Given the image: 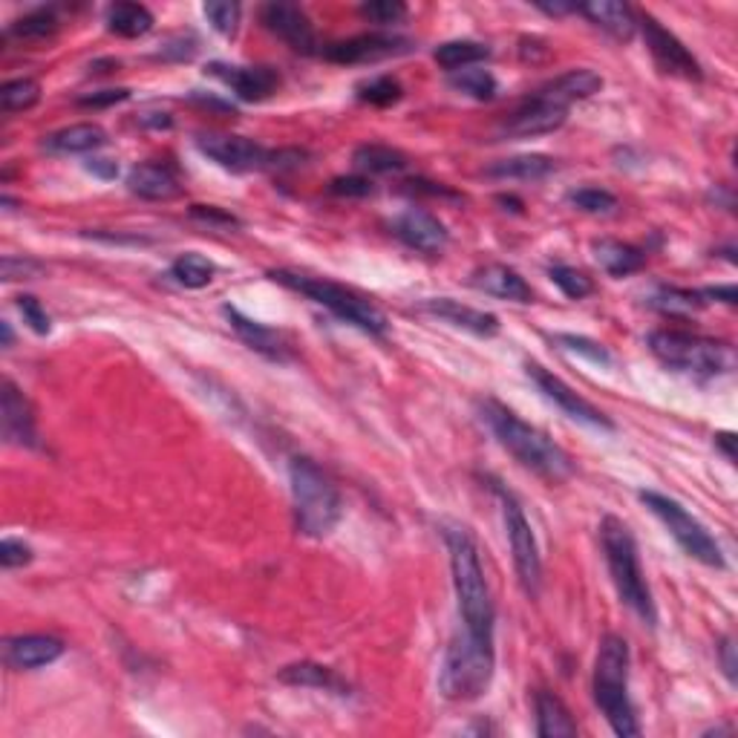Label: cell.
Masks as SVG:
<instances>
[{
	"label": "cell",
	"instance_id": "cell-49",
	"mask_svg": "<svg viewBox=\"0 0 738 738\" xmlns=\"http://www.w3.org/2000/svg\"><path fill=\"white\" fill-rule=\"evenodd\" d=\"M329 191H332V194H338V196H355V199H361V196L373 194L375 187H373V179L364 177V173H355V177L332 179Z\"/></svg>",
	"mask_w": 738,
	"mask_h": 738
},
{
	"label": "cell",
	"instance_id": "cell-58",
	"mask_svg": "<svg viewBox=\"0 0 738 738\" xmlns=\"http://www.w3.org/2000/svg\"><path fill=\"white\" fill-rule=\"evenodd\" d=\"M0 332H3V347H12V326H9V320H3L0 324Z\"/></svg>",
	"mask_w": 738,
	"mask_h": 738
},
{
	"label": "cell",
	"instance_id": "cell-5",
	"mask_svg": "<svg viewBox=\"0 0 738 738\" xmlns=\"http://www.w3.org/2000/svg\"><path fill=\"white\" fill-rule=\"evenodd\" d=\"M601 543L606 552L608 574L615 580V589L620 594V601L632 608L634 615L641 617L646 626L657 624L655 601H652L650 585L643 577L641 557H638V543H634L632 531L617 520V517H606L601 525Z\"/></svg>",
	"mask_w": 738,
	"mask_h": 738
},
{
	"label": "cell",
	"instance_id": "cell-7",
	"mask_svg": "<svg viewBox=\"0 0 738 738\" xmlns=\"http://www.w3.org/2000/svg\"><path fill=\"white\" fill-rule=\"evenodd\" d=\"M650 349L664 366L695 378H715L733 373L736 366V352L730 343L713 341L687 329H657L650 335Z\"/></svg>",
	"mask_w": 738,
	"mask_h": 738
},
{
	"label": "cell",
	"instance_id": "cell-20",
	"mask_svg": "<svg viewBox=\"0 0 738 738\" xmlns=\"http://www.w3.org/2000/svg\"><path fill=\"white\" fill-rule=\"evenodd\" d=\"M64 641L56 634H21L9 638L3 657L12 669H38L64 655Z\"/></svg>",
	"mask_w": 738,
	"mask_h": 738
},
{
	"label": "cell",
	"instance_id": "cell-9",
	"mask_svg": "<svg viewBox=\"0 0 738 738\" xmlns=\"http://www.w3.org/2000/svg\"><path fill=\"white\" fill-rule=\"evenodd\" d=\"M638 496H641V503L655 513L657 520L669 528L675 543L681 545L692 560L704 562L710 568H724L722 545L715 543V536L706 531L704 522H698L681 503H675V499L657 494V491H641Z\"/></svg>",
	"mask_w": 738,
	"mask_h": 738
},
{
	"label": "cell",
	"instance_id": "cell-19",
	"mask_svg": "<svg viewBox=\"0 0 738 738\" xmlns=\"http://www.w3.org/2000/svg\"><path fill=\"white\" fill-rule=\"evenodd\" d=\"M208 73L217 75L219 82H226L234 89L237 98L243 101H263V98L275 96L280 87V73L275 66H226L211 64Z\"/></svg>",
	"mask_w": 738,
	"mask_h": 738
},
{
	"label": "cell",
	"instance_id": "cell-44",
	"mask_svg": "<svg viewBox=\"0 0 738 738\" xmlns=\"http://www.w3.org/2000/svg\"><path fill=\"white\" fill-rule=\"evenodd\" d=\"M205 17L211 21V26L217 29L219 35H231L237 33V24H240V15H243V9H240V3H205L203 7Z\"/></svg>",
	"mask_w": 738,
	"mask_h": 738
},
{
	"label": "cell",
	"instance_id": "cell-46",
	"mask_svg": "<svg viewBox=\"0 0 738 738\" xmlns=\"http://www.w3.org/2000/svg\"><path fill=\"white\" fill-rule=\"evenodd\" d=\"M557 341L562 343V349L589 358V361H594V364H603V366L612 364V355H608V349L603 347V343L589 341V338H577V335H557Z\"/></svg>",
	"mask_w": 738,
	"mask_h": 738
},
{
	"label": "cell",
	"instance_id": "cell-6",
	"mask_svg": "<svg viewBox=\"0 0 738 738\" xmlns=\"http://www.w3.org/2000/svg\"><path fill=\"white\" fill-rule=\"evenodd\" d=\"M268 277H271L275 283L303 294V298H308V301H315L317 306L329 308L335 317H341L343 324L355 326V329H361V332L384 335L387 329H390L387 315H384L382 308L375 306L373 301L361 298V294L349 292L347 286L332 283V280H324V277L298 275V271H289V268L268 271Z\"/></svg>",
	"mask_w": 738,
	"mask_h": 738
},
{
	"label": "cell",
	"instance_id": "cell-48",
	"mask_svg": "<svg viewBox=\"0 0 738 738\" xmlns=\"http://www.w3.org/2000/svg\"><path fill=\"white\" fill-rule=\"evenodd\" d=\"M33 548L24 543V540H15V536H7L3 543H0V562L3 568H21L29 566L33 562Z\"/></svg>",
	"mask_w": 738,
	"mask_h": 738
},
{
	"label": "cell",
	"instance_id": "cell-38",
	"mask_svg": "<svg viewBox=\"0 0 738 738\" xmlns=\"http://www.w3.org/2000/svg\"><path fill=\"white\" fill-rule=\"evenodd\" d=\"M58 29V17L52 9H35L29 15L17 17L15 24L9 26V35L12 38H21V41H41Z\"/></svg>",
	"mask_w": 738,
	"mask_h": 738
},
{
	"label": "cell",
	"instance_id": "cell-8",
	"mask_svg": "<svg viewBox=\"0 0 738 738\" xmlns=\"http://www.w3.org/2000/svg\"><path fill=\"white\" fill-rule=\"evenodd\" d=\"M494 641H479L464 632L447 646L438 669V690L447 701H476L494 681Z\"/></svg>",
	"mask_w": 738,
	"mask_h": 738
},
{
	"label": "cell",
	"instance_id": "cell-15",
	"mask_svg": "<svg viewBox=\"0 0 738 738\" xmlns=\"http://www.w3.org/2000/svg\"><path fill=\"white\" fill-rule=\"evenodd\" d=\"M410 49L407 38L398 35H382V33H366L347 38V41H335L324 47V58L332 64H378L387 58L404 56Z\"/></svg>",
	"mask_w": 738,
	"mask_h": 738
},
{
	"label": "cell",
	"instance_id": "cell-25",
	"mask_svg": "<svg viewBox=\"0 0 738 738\" xmlns=\"http://www.w3.org/2000/svg\"><path fill=\"white\" fill-rule=\"evenodd\" d=\"M128 187H131V194L142 196V199L165 203V199H173V196L179 194V179L168 165L145 162L136 165V168L128 173Z\"/></svg>",
	"mask_w": 738,
	"mask_h": 738
},
{
	"label": "cell",
	"instance_id": "cell-53",
	"mask_svg": "<svg viewBox=\"0 0 738 738\" xmlns=\"http://www.w3.org/2000/svg\"><path fill=\"white\" fill-rule=\"evenodd\" d=\"M410 194H424V196H447V199H459V194H453L450 187L438 185V182H427V179H410L404 182Z\"/></svg>",
	"mask_w": 738,
	"mask_h": 738
},
{
	"label": "cell",
	"instance_id": "cell-14",
	"mask_svg": "<svg viewBox=\"0 0 738 738\" xmlns=\"http://www.w3.org/2000/svg\"><path fill=\"white\" fill-rule=\"evenodd\" d=\"M568 119V107L554 105L548 98L531 96L522 107H517L511 116H505L499 124V136L503 138H534L548 136V133L560 131Z\"/></svg>",
	"mask_w": 738,
	"mask_h": 738
},
{
	"label": "cell",
	"instance_id": "cell-57",
	"mask_svg": "<svg viewBox=\"0 0 738 738\" xmlns=\"http://www.w3.org/2000/svg\"><path fill=\"white\" fill-rule=\"evenodd\" d=\"M715 445L722 447L724 456H727L730 462H736V436H733V433H718V436H715Z\"/></svg>",
	"mask_w": 738,
	"mask_h": 738
},
{
	"label": "cell",
	"instance_id": "cell-42",
	"mask_svg": "<svg viewBox=\"0 0 738 738\" xmlns=\"http://www.w3.org/2000/svg\"><path fill=\"white\" fill-rule=\"evenodd\" d=\"M361 15L375 26H392L404 21L407 7L398 0H370V3H361Z\"/></svg>",
	"mask_w": 738,
	"mask_h": 738
},
{
	"label": "cell",
	"instance_id": "cell-32",
	"mask_svg": "<svg viewBox=\"0 0 738 738\" xmlns=\"http://www.w3.org/2000/svg\"><path fill=\"white\" fill-rule=\"evenodd\" d=\"M107 26L122 38H142L154 29V12L142 3H116L107 9Z\"/></svg>",
	"mask_w": 738,
	"mask_h": 738
},
{
	"label": "cell",
	"instance_id": "cell-33",
	"mask_svg": "<svg viewBox=\"0 0 738 738\" xmlns=\"http://www.w3.org/2000/svg\"><path fill=\"white\" fill-rule=\"evenodd\" d=\"M352 162L361 173H398L407 168V156L390 145H361Z\"/></svg>",
	"mask_w": 738,
	"mask_h": 738
},
{
	"label": "cell",
	"instance_id": "cell-29",
	"mask_svg": "<svg viewBox=\"0 0 738 738\" xmlns=\"http://www.w3.org/2000/svg\"><path fill=\"white\" fill-rule=\"evenodd\" d=\"M536 706V736L540 738H560V736H577V722L568 713V706L562 704V698L554 692L540 690L534 698Z\"/></svg>",
	"mask_w": 738,
	"mask_h": 738
},
{
	"label": "cell",
	"instance_id": "cell-21",
	"mask_svg": "<svg viewBox=\"0 0 738 738\" xmlns=\"http://www.w3.org/2000/svg\"><path fill=\"white\" fill-rule=\"evenodd\" d=\"M422 308L427 315L441 317L447 324L468 329V332L479 335V338H494V335H499V317L491 315V312H482V308L464 306V303L453 301V298H431V301L422 303Z\"/></svg>",
	"mask_w": 738,
	"mask_h": 738
},
{
	"label": "cell",
	"instance_id": "cell-27",
	"mask_svg": "<svg viewBox=\"0 0 738 738\" xmlns=\"http://www.w3.org/2000/svg\"><path fill=\"white\" fill-rule=\"evenodd\" d=\"M592 252L597 266L612 277L634 275V271H641L643 263H646V254H643L638 245L620 243V240H612V237L597 240V243L592 245Z\"/></svg>",
	"mask_w": 738,
	"mask_h": 738
},
{
	"label": "cell",
	"instance_id": "cell-11",
	"mask_svg": "<svg viewBox=\"0 0 738 738\" xmlns=\"http://www.w3.org/2000/svg\"><path fill=\"white\" fill-rule=\"evenodd\" d=\"M638 29L643 33V41L650 47L652 58L664 73L681 75L687 82H701V64L690 49L683 47L666 26H661L652 15H638Z\"/></svg>",
	"mask_w": 738,
	"mask_h": 738
},
{
	"label": "cell",
	"instance_id": "cell-10",
	"mask_svg": "<svg viewBox=\"0 0 738 738\" xmlns=\"http://www.w3.org/2000/svg\"><path fill=\"white\" fill-rule=\"evenodd\" d=\"M494 491L503 503V520L505 531H508V543H511L513 568L520 574V583L531 597L540 594L543 585V560H540V548H536V536L531 531V522L522 513V505L517 503V496L511 491H505L499 482H494Z\"/></svg>",
	"mask_w": 738,
	"mask_h": 738
},
{
	"label": "cell",
	"instance_id": "cell-43",
	"mask_svg": "<svg viewBox=\"0 0 738 738\" xmlns=\"http://www.w3.org/2000/svg\"><path fill=\"white\" fill-rule=\"evenodd\" d=\"M568 199L585 214H612L617 208V196L603 191V187H580Z\"/></svg>",
	"mask_w": 738,
	"mask_h": 738
},
{
	"label": "cell",
	"instance_id": "cell-37",
	"mask_svg": "<svg viewBox=\"0 0 738 738\" xmlns=\"http://www.w3.org/2000/svg\"><path fill=\"white\" fill-rule=\"evenodd\" d=\"M38 101H41V84L35 82V78H15V82H7L3 89H0V107L7 113L33 110Z\"/></svg>",
	"mask_w": 738,
	"mask_h": 738
},
{
	"label": "cell",
	"instance_id": "cell-3",
	"mask_svg": "<svg viewBox=\"0 0 738 738\" xmlns=\"http://www.w3.org/2000/svg\"><path fill=\"white\" fill-rule=\"evenodd\" d=\"M289 482H292L294 525L303 536L324 540L341 522L343 503L332 479L326 476L312 459L298 456L289 464Z\"/></svg>",
	"mask_w": 738,
	"mask_h": 738
},
{
	"label": "cell",
	"instance_id": "cell-28",
	"mask_svg": "<svg viewBox=\"0 0 738 738\" xmlns=\"http://www.w3.org/2000/svg\"><path fill=\"white\" fill-rule=\"evenodd\" d=\"M222 312H226L231 329H234V332L240 335L249 347L263 352V355L275 358V361H286V343H283V338L275 332V329L257 324V320H252V317L240 315L234 306H226Z\"/></svg>",
	"mask_w": 738,
	"mask_h": 738
},
{
	"label": "cell",
	"instance_id": "cell-51",
	"mask_svg": "<svg viewBox=\"0 0 738 738\" xmlns=\"http://www.w3.org/2000/svg\"><path fill=\"white\" fill-rule=\"evenodd\" d=\"M191 217H194L196 222H205V226H214V228L240 226V219H237L234 214L219 211V208H214V205H194V208H191Z\"/></svg>",
	"mask_w": 738,
	"mask_h": 738
},
{
	"label": "cell",
	"instance_id": "cell-12",
	"mask_svg": "<svg viewBox=\"0 0 738 738\" xmlns=\"http://www.w3.org/2000/svg\"><path fill=\"white\" fill-rule=\"evenodd\" d=\"M525 370H528V378L540 387V392H543L548 401H554V404L560 407L562 413L571 415L574 422L592 424V427H601V431H615V422H612L603 410H597V407H594L592 401H585L583 396H577V392L571 390L562 378L548 373L545 366L528 361Z\"/></svg>",
	"mask_w": 738,
	"mask_h": 738
},
{
	"label": "cell",
	"instance_id": "cell-55",
	"mask_svg": "<svg viewBox=\"0 0 738 738\" xmlns=\"http://www.w3.org/2000/svg\"><path fill=\"white\" fill-rule=\"evenodd\" d=\"M704 301H722L736 306V286H715V289H704Z\"/></svg>",
	"mask_w": 738,
	"mask_h": 738
},
{
	"label": "cell",
	"instance_id": "cell-36",
	"mask_svg": "<svg viewBox=\"0 0 738 738\" xmlns=\"http://www.w3.org/2000/svg\"><path fill=\"white\" fill-rule=\"evenodd\" d=\"M652 306L657 312H664V315H692L698 308L704 306V294L692 292V289H678V286H664V289H657V294L652 298Z\"/></svg>",
	"mask_w": 738,
	"mask_h": 738
},
{
	"label": "cell",
	"instance_id": "cell-22",
	"mask_svg": "<svg viewBox=\"0 0 738 738\" xmlns=\"http://www.w3.org/2000/svg\"><path fill=\"white\" fill-rule=\"evenodd\" d=\"M580 15H585L594 26H601L603 33H608L617 41H632L638 33V15L632 7L617 3V0H592V3H580L577 7Z\"/></svg>",
	"mask_w": 738,
	"mask_h": 738
},
{
	"label": "cell",
	"instance_id": "cell-56",
	"mask_svg": "<svg viewBox=\"0 0 738 738\" xmlns=\"http://www.w3.org/2000/svg\"><path fill=\"white\" fill-rule=\"evenodd\" d=\"M87 171L96 173V177H101V179H116V173H119V165L110 162V159H89Z\"/></svg>",
	"mask_w": 738,
	"mask_h": 738
},
{
	"label": "cell",
	"instance_id": "cell-50",
	"mask_svg": "<svg viewBox=\"0 0 738 738\" xmlns=\"http://www.w3.org/2000/svg\"><path fill=\"white\" fill-rule=\"evenodd\" d=\"M308 159L306 150H298V147H283V150H271L268 154V171H298L303 168Z\"/></svg>",
	"mask_w": 738,
	"mask_h": 738
},
{
	"label": "cell",
	"instance_id": "cell-39",
	"mask_svg": "<svg viewBox=\"0 0 738 738\" xmlns=\"http://www.w3.org/2000/svg\"><path fill=\"white\" fill-rule=\"evenodd\" d=\"M450 87L464 93V96L476 98V101H491V98L496 96L499 84H496V78L487 73V70H476V66L471 70V66H464V70L450 75Z\"/></svg>",
	"mask_w": 738,
	"mask_h": 738
},
{
	"label": "cell",
	"instance_id": "cell-45",
	"mask_svg": "<svg viewBox=\"0 0 738 738\" xmlns=\"http://www.w3.org/2000/svg\"><path fill=\"white\" fill-rule=\"evenodd\" d=\"M17 308H21V315H24V320L29 324V329H33L35 335L52 332V317L47 315V308L41 306L38 298H33V294H21V298H17Z\"/></svg>",
	"mask_w": 738,
	"mask_h": 738
},
{
	"label": "cell",
	"instance_id": "cell-31",
	"mask_svg": "<svg viewBox=\"0 0 738 738\" xmlns=\"http://www.w3.org/2000/svg\"><path fill=\"white\" fill-rule=\"evenodd\" d=\"M554 171H557V162H554L552 156L528 154L491 165L485 173L494 179H528V182H536V179H545Z\"/></svg>",
	"mask_w": 738,
	"mask_h": 738
},
{
	"label": "cell",
	"instance_id": "cell-47",
	"mask_svg": "<svg viewBox=\"0 0 738 738\" xmlns=\"http://www.w3.org/2000/svg\"><path fill=\"white\" fill-rule=\"evenodd\" d=\"M44 271V266L38 261H29V257H15V254H7L3 257V266H0V275L7 283L12 280H33Z\"/></svg>",
	"mask_w": 738,
	"mask_h": 738
},
{
	"label": "cell",
	"instance_id": "cell-34",
	"mask_svg": "<svg viewBox=\"0 0 738 738\" xmlns=\"http://www.w3.org/2000/svg\"><path fill=\"white\" fill-rule=\"evenodd\" d=\"M436 64L450 70V73H459L464 66L479 64V61H485L491 58V49L485 44L479 41H447L436 49Z\"/></svg>",
	"mask_w": 738,
	"mask_h": 738
},
{
	"label": "cell",
	"instance_id": "cell-40",
	"mask_svg": "<svg viewBox=\"0 0 738 738\" xmlns=\"http://www.w3.org/2000/svg\"><path fill=\"white\" fill-rule=\"evenodd\" d=\"M401 96H404V89H401L398 78H392V75H378L373 82H366L358 87V98L375 107L396 105V101H401Z\"/></svg>",
	"mask_w": 738,
	"mask_h": 738
},
{
	"label": "cell",
	"instance_id": "cell-41",
	"mask_svg": "<svg viewBox=\"0 0 738 738\" xmlns=\"http://www.w3.org/2000/svg\"><path fill=\"white\" fill-rule=\"evenodd\" d=\"M548 275H552L554 286L566 294L568 301H583V298H589L594 292L592 277H585L583 271H577L571 266H552Z\"/></svg>",
	"mask_w": 738,
	"mask_h": 738
},
{
	"label": "cell",
	"instance_id": "cell-2",
	"mask_svg": "<svg viewBox=\"0 0 738 738\" xmlns=\"http://www.w3.org/2000/svg\"><path fill=\"white\" fill-rule=\"evenodd\" d=\"M445 543L450 552V571H453V589L459 597L464 632L479 641H494L496 608L487 589L485 568L479 560L476 540L468 528H447Z\"/></svg>",
	"mask_w": 738,
	"mask_h": 738
},
{
	"label": "cell",
	"instance_id": "cell-13",
	"mask_svg": "<svg viewBox=\"0 0 738 738\" xmlns=\"http://www.w3.org/2000/svg\"><path fill=\"white\" fill-rule=\"evenodd\" d=\"M196 147L203 150L208 159L234 173L263 171L268 168V154L263 145H257L254 138L245 136H222V133H208V136L196 138Z\"/></svg>",
	"mask_w": 738,
	"mask_h": 738
},
{
	"label": "cell",
	"instance_id": "cell-30",
	"mask_svg": "<svg viewBox=\"0 0 738 738\" xmlns=\"http://www.w3.org/2000/svg\"><path fill=\"white\" fill-rule=\"evenodd\" d=\"M107 142V133L98 124H70L64 131H56L52 136L44 138V147L52 154H89Z\"/></svg>",
	"mask_w": 738,
	"mask_h": 738
},
{
	"label": "cell",
	"instance_id": "cell-16",
	"mask_svg": "<svg viewBox=\"0 0 738 738\" xmlns=\"http://www.w3.org/2000/svg\"><path fill=\"white\" fill-rule=\"evenodd\" d=\"M261 17L268 33H275L294 52L312 56L317 49L315 26H312V21H308V15L301 7H294V3H266Z\"/></svg>",
	"mask_w": 738,
	"mask_h": 738
},
{
	"label": "cell",
	"instance_id": "cell-4",
	"mask_svg": "<svg viewBox=\"0 0 738 738\" xmlns=\"http://www.w3.org/2000/svg\"><path fill=\"white\" fill-rule=\"evenodd\" d=\"M594 701L617 736H641V724L629 698V643L620 634H606L594 664Z\"/></svg>",
	"mask_w": 738,
	"mask_h": 738
},
{
	"label": "cell",
	"instance_id": "cell-24",
	"mask_svg": "<svg viewBox=\"0 0 738 738\" xmlns=\"http://www.w3.org/2000/svg\"><path fill=\"white\" fill-rule=\"evenodd\" d=\"M473 286L479 292L494 294V298H503V301L513 303H531V286L525 283V277L513 268L503 266V263H491V266L479 268L473 275Z\"/></svg>",
	"mask_w": 738,
	"mask_h": 738
},
{
	"label": "cell",
	"instance_id": "cell-52",
	"mask_svg": "<svg viewBox=\"0 0 738 738\" xmlns=\"http://www.w3.org/2000/svg\"><path fill=\"white\" fill-rule=\"evenodd\" d=\"M131 98V89L124 87H116V89H96V93H87V96L78 98V105L82 107H113V105H122V101H128Z\"/></svg>",
	"mask_w": 738,
	"mask_h": 738
},
{
	"label": "cell",
	"instance_id": "cell-1",
	"mask_svg": "<svg viewBox=\"0 0 738 738\" xmlns=\"http://www.w3.org/2000/svg\"><path fill=\"white\" fill-rule=\"evenodd\" d=\"M482 419L487 422L491 433L499 438V445L508 450V453L528 468V471H534L536 476H543L545 482H566L571 473H574V462H571V456L562 450L554 438L545 436L543 431H536L528 422H522L520 415L508 410L505 404L494 401V398H487L482 401Z\"/></svg>",
	"mask_w": 738,
	"mask_h": 738
},
{
	"label": "cell",
	"instance_id": "cell-17",
	"mask_svg": "<svg viewBox=\"0 0 738 738\" xmlns=\"http://www.w3.org/2000/svg\"><path fill=\"white\" fill-rule=\"evenodd\" d=\"M0 422H3V438L9 445L38 447L33 404L9 378L3 382V392H0Z\"/></svg>",
	"mask_w": 738,
	"mask_h": 738
},
{
	"label": "cell",
	"instance_id": "cell-23",
	"mask_svg": "<svg viewBox=\"0 0 738 738\" xmlns=\"http://www.w3.org/2000/svg\"><path fill=\"white\" fill-rule=\"evenodd\" d=\"M603 89V75L594 73V70H568V73L557 75L548 84L536 89L534 96L548 98L554 105L568 107L571 101H583V98H592L594 93H601Z\"/></svg>",
	"mask_w": 738,
	"mask_h": 738
},
{
	"label": "cell",
	"instance_id": "cell-35",
	"mask_svg": "<svg viewBox=\"0 0 738 738\" xmlns=\"http://www.w3.org/2000/svg\"><path fill=\"white\" fill-rule=\"evenodd\" d=\"M214 271H217L214 263L196 252L182 254L171 266V277L179 286H185V289H205L214 280Z\"/></svg>",
	"mask_w": 738,
	"mask_h": 738
},
{
	"label": "cell",
	"instance_id": "cell-18",
	"mask_svg": "<svg viewBox=\"0 0 738 738\" xmlns=\"http://www.w3.org/2000/svg\"><path fill=\"white\" fill-rule=\"evenodd\" d=\"M396 234L407 249H413V252L422 254L445 252L447 240H450L445 222L438 217H433L431 211H424V208H407V211L396 219Z\"/></svg>",
	"mask_w": 738,
	"mask_h": 738
},
{
	"label": "cell",
	"instance_id": "cell-26",
	"mask_svg": "<svg viewBox=\"0 0 738 738\" xmlns=\"http://www.w3.org/2000/svg\"><path fill=\"white\" fill-rule=\"evenodd\" d=\"M277 678L289 687H312V690L335 692V695H349V683L341 675L329 669L324 664H312V661H301V664L283 666Z\"/></svg>",
	"mask_w": 738,
	"mask_h": 738
},
{
	"label": "cell",
	"instance_id": "cell-54",
	"mask_svg": "<svg viewBox=\"0 0 738 738\" xmlns=\"http://www.w3.org/2000/svg\"><path fill=\"white\" fill-rule=\"evenodd\" d=\"M718 657H722L724 675H727V681L736 683V646H733L730 638H724L722 646H718Z\"/></svg>",
	"mask_w": 738,
	"mask_h": 738
}]
</instances>
